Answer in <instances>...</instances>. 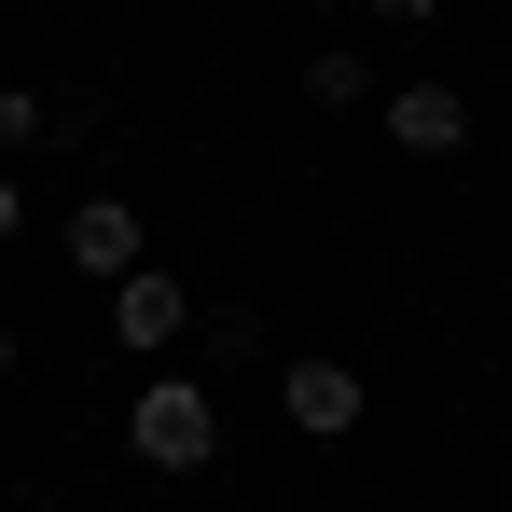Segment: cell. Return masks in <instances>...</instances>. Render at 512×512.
<instances>
[{
	"label": "cell",
	"mask_w": 512,
	"mask_h": 512,
	"mask_svg": "<svg viewBox=\"0 0 512 512\" xmlns=\"http://www.w3.org/2000/svg\"><path fill=\"white\" fill-rule=\"evenodd\" d=\"M125 443H139L153 471H208V457H222V402H208L194 374H153V388L125 402Z\"/></svg>",
	"instance_id": "6da1fadb"
},
{
	"label": "cell",
	"mask_w": 512,
	"mask_h": 512,
	"mask_svg": "<svg viewBox=\"0 0 512 512\" xmlns=\"http://www.w3.org/2000/svg\"><path fill=\"white\" fill-rule=\"evenodd\" d=\"M70 263H84L97 291H125V277L153 263V236H139V208H125V194H84V208H70Z\"/></svg>",
	"instance_id": "7a4b0ae2"
},
{
	"label": "cell",
	"mask_w": 512,
	"mask_h": 512,
	"mask_svg": "<svg viewBox=\"0 0 512 512\" xmlns=\"http://www.w3.org/2000/svg\"><path fill=\"white\" fill-rule=\"evenodd\" d=\"M180 333H194V291H180L167 263H139V277L111 291V346H139V360H153V346H180Z\"/></svg>",
	"instance_id": "3957f363"
},
{
	"label": "cell",
	"mask_w": 512,
	"mask_h": 512,
	"mask_svg": "<svg viewBox=\"0 0 512 512\" xmlns=\"http://www.w3.org/2000/svg\"><path fill=\"white\" fill-rule=\"evenodd\" d=\"M277 402H291V429H305V443H346V429H360V402H374V388H360V374H346V360H291V374H277Z\"/></svg>",
	"instance_id": "277c9868"
},
{
	"label": "cell",
	"mask_w": 512,
	"mask_h": 512,
	"mask_svg": "<svg viewBox=\"0 0 512 512\" xmlns=\"http://www.w3.org/2000/svg\"><path fill=\"white\" fill-rule=\"evenodd\" d=\"M388 139H402V153H457V139H471L457 84H402V97H388Z\"/></svg>",
	"instance_id": "5b68a950"
},
{
	"label": "cell",
	"mask_w": 512,
	"mask_h": 512,
	"mask_svg": "<svg viewBox=\"0 0 512 512\" xmlns=\"http://www.w3.org/2000/svg\"><path fill=\"white\" fill-rule=\"evenodd\" d=\"M305 97H319V111H360V97H374V70H360L346 42H319V56H305Z\"/></svg>",
	"instance_id": "8992f818"
},
{
	"label": "cell",
	"mask_w": 512,
	"mask_h": 512,
	"mask_svg": "<svg viewBox=\"0 0 512 512\" xmlns=\"http://www.w3.org/2000/svg\"><path fill=\"white\" fill-rule=\"evenodd\" d=\"M42 125H56V111H42V97H28V84H0V153H28V139H42Z\"/></svg>",
	"instance_id": "52a82bcc"
},
{
	"label": "cell",
	"mask_w": 512,
	"mask_h": 512,
	"mask_svg": "<svg viewBox=\"0 0 512 512\" xmlns=\"http://www.w3.org/2000/svg\"><path fill=\"white\" fill-rule=\"evenodd\" d=\"M360 14H388V28H416V14H443V0H360Z\"/></svg>",
	"instance_id": "ba28073f"
},
{
	"label": "cell",
	"mask_w": 512,
	"mask_h": 512,
	"mask_svg": "<svg viewBox=\"0 0 512 512\" xmlns=\"http://www.w3.org/2000/svg\"><path fill=\"white\" fill-rule=\"evenodd\" d=\"M14 222H28V194H14V167H0V236H14Z\"/></svg>",
	"instance_id": "9c48e42d"
},
{
	"label": "cell",
	"mask_w": 512,
	"mask_h": 512,
	"mask_svg": "<svg viewBox=\"0 0 512 512\" xmlns=\"http://www.w3.org/2000/svg\"><path fill=\"white\" fill-rule=\"evenodd\" d=\"M0 374H14V319H0Z\"/></svg>",
	"instance_id": "30bf717a"
}]
</instances>
